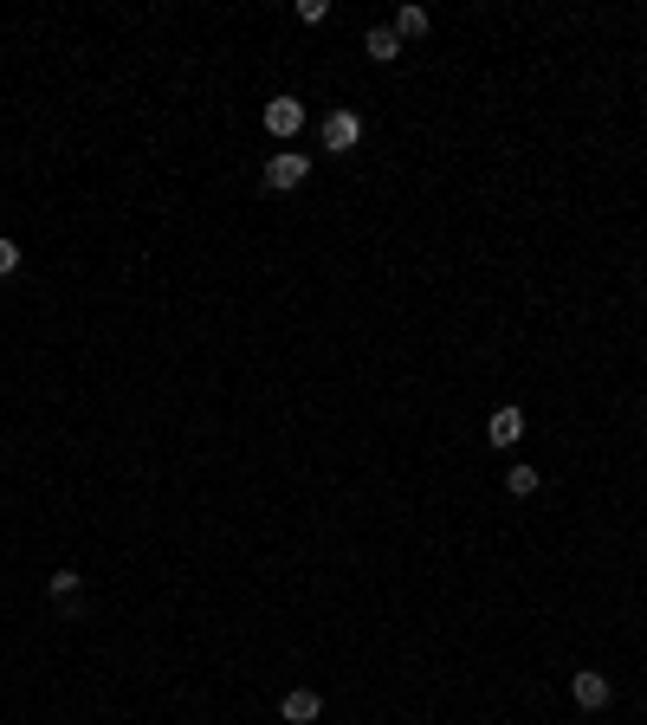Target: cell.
Returning <instances> with one entry per match:
<instances>
[{"label": "cell", "mask_w": 647, "mask_h": 725, "mask_svg": "<svg viewBox=\"0 0 647 725\" xmlns=\"http://www.w3.org/2000/svg\"><path fill=\"white\" fill-rule=\"evenodd\" d=\"M570 700L583 706V713H602V706L615 700V687H609V674H596V667H583V674H570Z\"/></svg>", "instance_id": "1"}, {"label": "cell", "mask_w": 647, "mask_h": 725, "mask_svg": "<svg viewBox=\"0 0 647 725\" xmlns=\"http://www.w3.org/2000/svg\"><path fill=\"white\" fill-rule=\"evenodd\" d=\"M356 143H363V117H356V111H330L324 117V149H330V156H343V149H356Z\"/></svg>", "instance_id": "2"}, {"label": "cell", "mask_w": 647, "mask_h": 725, "mask_svg": "<svg viewBox=\"0 0 647 725\" xmlns=\"http://www.w3.org/2000/svg\"><path fill=\"white\" fill-rule=\"evenodd\" d=\"M486 434H492V447H518V441H525V408H518V402H505L499 415L486 421Z\"/></svg>", "instance_id": "3"}, {"label": "cell", "mask_w": 647, "mask_h": 725, "mask_svg": "<svg viewBox=\"0 0 647 725\" xmlns=\"http://www.w3.org/2000/svg\"><path fill=\"white\" fill-rule=\"evenodd\" d=\"M266 130L272 136H298V130H305V104H298V98H272L266 104Z\"/></svg>", "instance_id": "4"}, {"label": "cell", "mask_w": 647, "mask_h": 725, "mask_svg": "<svg viewBox=\"0 0 647 725\" xmlns=\"http://www.w3.org/2000/svg\"><path fill=\"white\" fill-rule=\"evenodd\" d=\"M305 175H311V156H272L266 162V188H279V195H285V188H298Z\"/></svg>", "instance_id": "5"}, {"label": "cell", "mask_w": 647, "mask_h": 725, "mask_svg": "<svg viewBox=\"0 0 647 725\" xmlns=\"http://www.w3.org/2000/svg\"><path fill=\"white\" fill-rule=\"evenodd\" d=\"M279 713L292 719V725H311V719L324 713V700H318V693H311V687H292V693H285V706H279Z\"/></svg>", "instance_id": "6"}, {"label": "cell", "mask_w": 647, "mask_h": 725, "mask_svg": "<svg viewBox=\"0 0 647 725\" xmlns=\"http://www.w3.org/2000/svg\"><path fill=\"white\" fill-rule=\"evenodd\" d=\"M363 52L376 65H389V59H402V33H395V26H369V39H363Z\"/></svg>", "instance_id": "7"}, {"label": "cell", "mask_w": 647, "mask_h": 725, "mask_svg": "<svg viewBox=\"0 0 647 725\" xmlns=\"http://www.w3.org/2000/svg\"><path fill=\"white\" fill-rule=\"evenodd\" d=\"M395 33H402V39H421V33H428V7H402V13H395Z\"/></svg>", "instance_id": "8"}, {"label": "cell", "mask_w": 647, "mask_h": 725, "mask_svg": "<svg viewBox=\"0 0 647 725\" xmlns=\"http://www.w3.org/2000/svg\"><path fill=\"white\" fill-rule=\"evenodd\" d=\"M505 486H512L518 499H531V492H538V467H512V473H505Z\"/></svg>", "instance_id": "9"}, {"label": "cell", "mask_w": 647, "mask_h": 725, "mask_svg": "<svg viewBox=\"0 0 647 725\" xmlns=\"http://www.w3.org/2000/svg\"><path fill=\"white\" fill-rule=\"evenodd\" d=\"M13 272H20V246L0 240V279H13Z\"/></svg>", "instance_id": "10"}, {"label": "cell", "mask_w": 647, "mask_h": 725, "mask_svg": "<svg viewBox=\"0 0 647 725\" xmlns=\"http://www.w3.org/2000/svg\"><path fill=\"white\" fill-rule=\"evenodd\" d=\"M52 596H59V603H65V596H78V570H59V577H52Z\"/></svg>", "instance_id": "11"}, {"label": "cell", "mask_w": 647, "mask_h": 725, "mask_svg": "<svg viewBox=\"0 0 647 725\" xmlns=\"http://www.w3.org/2000/svg\"><path fill=\"white\" fill-rule=\"evenodd\" d=\"M324 13H330V7H324V0H298V20H305V26H318V20H324Z\"/></svg>", "instance_id": "12"}]
</instances>
